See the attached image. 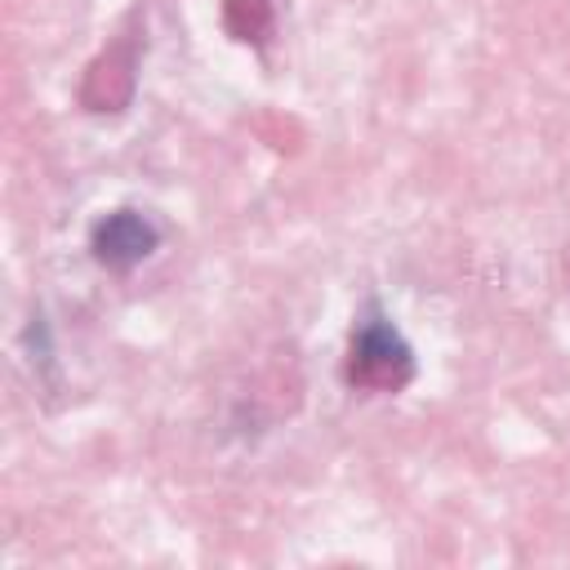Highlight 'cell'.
<instances>
[{
	"label": "cell",
	"mask_w": 570,
	"mask_h": 570,
	"mask_svg": "<svg viewBox=\"0 0 570 570\" xmlns=\"http://www.w3.org/2000/svg\"><path fill=\"white\" fill-rule=\"evenodd\" d=\"M22 343H27V352H31V356H27L31 365H53V334H49V321H45V312H31Z\"/></svg>",
	"instance_id": "3"
},
{
	"label": "cell",
	"mask_w": 570,
	"mask_h": 570,
	"mask_svg": "<svg viewBox=\"0 0 570 570\" xmlns=\"http://www.w3.org/2000/svg\"><path fill=\"white\" fill-rule=\"evenodd\" d=\"M156 245H160L156 218L142 214V209H129V205L102 214V218L89 227V254H94V263L107 267V272H129V267H138L142 258L156 254Z\"/></svg>",
	"instance_id": "2"
},
{
	"label": "cell",
	"mask_w": 570,
	"mask_h": 570,
	"mask_svg": "<svg viewBox=\"0 0 570 570\" xmlns=\"http://www.w3.org/2000/svg\"><path fill=\"white\" fill-rule=\"evenodd\" d=\"M410 374H414V347L392 325V316L370 298L352 325L343 379L361 392H396L410 383Z\"/></svg>",
	"instance_id": "1"
}]
</instances>
